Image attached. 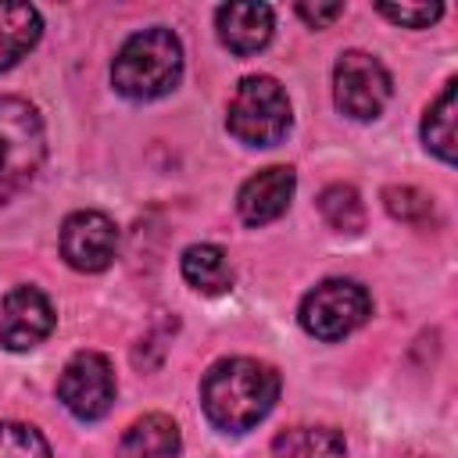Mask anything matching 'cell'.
Here are the masks:
<instances>
[{"label":"cell","instance_id":"6da1fadb","mask_svg":"<svg viewBox=\"0 0 458 458\" xmlns=\"http://www.w3.org/2000/svg\"><path fill=\"white\" fill-rule=\"evenodd\" d=\"M279 397V372L258 358L215 361L200 383V404L211 426L225 433H243L258 426Z\"/></svg>","mask_w":458,"mask_h":458},{"label":"cell","instance_id":"7a4b0ae2","mask_svg":"<svg viewBox=\"0 0 458 458\" xmlns=\"http://www.w3.org/2000/svg\"><path fill=\"white\" fill-rule=\"evenodd\" d=\"M182 75V47L172 29L154 25L132 32L111 64V82L129 100H154L175 89Z\"/></svg>","mask_w":458,"mask_h":458},{"label":"cell","instance_id":"3957f363","mask_svg":"<svg viewBox=\"0 0 458 458\" xmlns=\"http://www.w3.org/2000/svg\"><path fill=\"white\" fill-rule=\"evenodd\" d=\"M47 157V132L36 107L21 97H0V200L25 190Z\"/></svg>","mask_w":458,"mask_h":458},{"label":"cell","instance_id":"277c9868","mask_svg":"<svg viewBox=\"0 0 458 458\" xmlns=\"http://www.w3.org/2000/svg\"><path fill=\"white\" fill-rule=\"evenodd\" d=\"M229 132L247 147H276L290 132V100L272 75H247L229 100Z\"/></svg>","mask_w":458,"mask_h":458},{"label":"cell","instance_id":"5b68a950","mask_svg":"<svg viewBox=\"0 0 458 458\" xmlns=\"http://www.w3.org/2000/svg\"><path fill=\"white\" fill-rule=\"evenodd\" d=\"M369 318V293L354 279H326L301 301V326L315 340H344Z\"/></svg>","mask_w":458,"mask_h":458},{"label":"cell","instance_id":"8992f818","mask_svg":"<svg viewBox=\"0 0 458 458\" xmlns=\"http://www.w3.org/2000/svg\"><path fill=\"white\" fill-rule=\"evenodd\" d=\"M333 97L336 107L358 122L376 118L390 100V72L365 50L340 54L333 68Z\"/></svg>","mask_w":458,"mask_h":458},{"label":"cell","instance_id":"52a82bcc","mask_svg":"<svg viewBox=\"0 0 458 458\" xmlns=\"http://www.w3.org/2000/svg\"><path fill=\"white\" fill-rule=\"evenodd\" d=\"M57 397L82 422H93V419L107 415V408L114 401V372H111V361L104 354H97V351H79L61 369Z\"/></svg>","mask_w":458,"mask_h":458},{"label":"cell","instance_id":"ba28073f","mask_svg":"<svg viewBox=\"0 0 458 458\" xmlns=\"http://www.w3.org/2000/svg\"><path fill=\"white\" fill-rule=\"evenodd\" d=\"M118 229L100 211H75L61 225V254L79 272H100L114 261Z\"/></svg>","mask_w":458,"mask_h":458},{"label":"cell","instance_id":"9c48e42d","mask_svg":"<svg viewBox=\"0 0 458 458\" xmlns=\"http://www.w3.org/2000/svg\"><path fill=\"white\" fill-rule=\"evenodd\" d=\"M54 329V308L36 286H14L0 304V344L7 351H29Z\"/></svg>","mask_w":458,"mask_h":458},{"label":"cell","instance_id":"30bf717a","mask_svg":"<svg viewBox=\"0 0 458 458\" xmlns=\"http://www.w3.org/2000/svg\"><path fill=\"white\" fill-rule=\"evenodd\" d=\"M293 186H297L293 168H286V165L261 168L258 175H250V179L240 186V197H236L240 218H243L247 225H265V222H276V218H279V215L290 208Z\"/></svg>","mask_w":458,"mask_h":458},{"label":"cell","instance_id":"8fae6325","mask_svg":"<svg viewBox=\"0 0 458 458\" xmlns=\"http://www.w3.org/2000/svg\"><path fill=\"white\" fill-rule=\"evenodd\" d=\"M218 39L233 54H258L272 39V7L268 4H225L215 11Z\"/></svg>","mask_w":458,"mask_h":458},{"label":"cell","instance_id":"7c38bea8","mask_svg":"<svg viewBox=\"0 0 458 458\" xmlns=\"http://www.w3.org/2000/svg\"><path fill=\"white\" fill-rule=\"evenodd\" d=\"M175 454H179V426L157 411L136 419L118 444V458H175Z\"/></svg>","mask_w":458,"mask_h":458},{"label":"cell","instance_id":"4fadbf2b","mask_svg":"<svg viewBox=\"0 0 458 458\" xmlns=\"http://www.w3.org/2000/svg\"><path fill=\"white\" fill-rule=\"evenodd\" d=\"M39 11L32 4H11L0 0V72L18 64L39 39Z\"/></svg>","mask_w":458,"mask_h":458},{"label":"cell","instance_id":"5bb4252c","mask_svg":"<svg viewBox=\"0 0 458 458\" xmlns=\"http://www.w3.org/2000/svg\"><path fill=\"white\" fill-rule=\"evenodd\" d=\"M182 279L200 293H225L233 286L229 254L215 243H193L182 254Z\"/></svg>","mask_w":458,"mask_h":458},{"label":"cell","instance_id":"9a60e30c","mask_svg":"<svg viewBox=\"0 0 458 458\" xmlns=\"http://www.w3.org/2000/svg\"><path fill=\"white\" fill-rule=\"evenodd\" d=\"M268 458H344V437L333 426H293L272 440Z\"/></svg>","mask_w":458,"mask_h":458},{"label":"cell","instance_id":"2e32d148","mask_svg":"<svg viewBox=\"0 0 458 458\" xmlns=\"http://www.w3.org/2000/svg\"><path fill=\"white\" fill-rule=\"evenodd\" d=\"M454 79L440 89V97L429 104L426 118H422V143L429 154H437L440 161H454Z\"/></svg>","mask_w":458,"mask_h":458},{"label":"cell","instance_id":"e0dca14e","mask_svg":"<svg viewBox=\"0 0 458 458\" xmlns=\"http://www.w3.org/2000/svg\"><path fill=\"white\" fill-rule=\"evenodd\" d=\"M318 211L322 218L329 222V229L336 233H361L365 225V208H361V197L354 186L347 182H333L318 193Z\"/></svg>","mask_w":458,"mask_h":458},{"label":"cell","instance_id":"ac0fdd59","mask_svg":"<svg viewBox=\"0 0 458 458\" xmlns=\"http://www.w3.org/2000/svg\"><path fill=\"white\" fill-rule=\"evenodd\" d=\"M0 458H50V444L25 422H0Z\"/></svg>","mask_w":458,"mask_h":458},{"label":"cell","instance_id":"d6986e66","mask_svg":"<svg viewBox=\"0 0 458 458\" xmlns=\"http://www.w3.org/2000/svg\"><path fill=\"white\" fill-rule=\"evenodd\" d=\"M383 200H386V211L408 225H426L433 218V200L415 186H386Z\"/></svg>","mask_w":458,"mask_h":458},{"label":"cell","instance_id":"ffe728a7","mask_svg":"<svg viewBox=\"0 0 458 458\" xmlns=\"http://www.w3.org/2000/svg\"><path fill=\"white\" fill-rule=\"evenodd\" d=\"M376 11L383 18H390L394 25H404V29H426L444 14L440 4H379Z\"/></svg>","mask_w":458,"mask_h":458},{"label":"cell","instance_id":"44dd1931","mask_svg":"<svg viewBox=\"0 0 458 458\" xmlns=\"http://www.w3.org/2000/svg\"><path fill=\"white\" fill-rule=\"evenodd\" d=\"M297 14L315 25V29H326L329 21H336L344 14V4H297Z\"/></svg>","mask_w":458,"mask_h":458}]
</instances>
